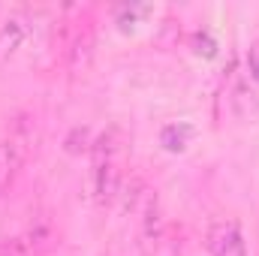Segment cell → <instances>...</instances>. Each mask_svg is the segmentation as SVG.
Returning a JSON list of instances; mask_svg holds the SVG:
<instances>
[{
  "label": "cell",
  "mask_w": 259,
  "mask_h": 256,
  "mask_svg": "<svg viewBox=\"0 0 259 256\" xmlns=\"http://www.w3.org/2000/svg\"><path fill=\"white\" fill-rule=\"evenodd\" d=\"M33 139H36V133L27 118H18L12 130L0 139V193L15 181L18 169L27 163V157L33 151Z\"/></svg>",
  "instance_id": "cell-2"
},
{
  "label": "cell",
  "mask_w": 259,
  "mask_h": 256,
  "mask_svg": "<svg viewBox=\"0 0 259 256\" xmlns=\"http://www.w3.org/2000/svg\"><path fill=\"white\" fill-rule=\"evenodd\" d=\"M190 136H193V130L187 127V124H172V127L163 130L160 142H163L169 151H184V148H187V142H190Z\"/></svg>",
  "instance_id": "cell-4"
},
{
  "label": "cell",
  "mask_w": 259,
  "mask_h": 256,
  "mask_svg": "<svg viewBox=\"0 0 259 256\" xmlns=\"http://www.w3.org/2000/svg\"><path fill=\"white\" fill-rule=\"evenodd\" d=\"M121 151H124V130L109 127L91 145V181L100 205H109L121 190Z\"/></svg>",
  "instance_id": "cell-1"
},
{
  "label": "cell",
  "mask_w": 259,
  "mask_h": 256,
  "mask_svg": "<svg viewBox=\"0 0 259 256\" xmlns=\"http://www.w3.org/2000/svg\"><path fill=\"white\" fill-rule=\"evenodd\" d=\"M208 250L211 256H247L244 247V235L238 229V223H217L208 235Z\"/></svg>",
  "instance_id": "cell-3"
},
{
  "label": "cell",
  "mask_w": 259,
  "mask_h": 256,
  "mask_svg": "<svg viewBox=\"0 0 259 256\" xmlns=\"http://www.w3.org/2000/svg\"><path fill=\"white\" fill-rule=\"evenodd\" d=\"M247 69H250V78L259 84V39L250 46V52H247Z\"/></svg>",
  "instance_id": "cell-5"
}]
</instances>
